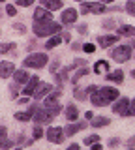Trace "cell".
Returning <instances> with one entry per match:
<instances>
[{
  "mask_svg": "<svg viewBox=\"0 0 135 150\" xmlns=\"http://www.w3.org/2000/svg\"><path fill=\"white\" fill-rule=\"evenodd\" d=\"M118 98H120V94L115 86H101V88H98L96 92L90 94V101H92V105H96V107H105V105H109L111 101H116Z\"/></svg>",
  "mask_w": 135,
  "mask_h": 150,
  "instance_id": "1",
  "label": "cell"
},
{
  "mask_svg": "<svg viewBox=\"0 0 135 150\" xmlns=\"http://www.w3.org/2000/svg\"><path fill=\"white\" fill-rule=\"evenodd\" d=\"M58 32H62V25L54 21L47 23H34V34L36 38H45V36H57Z\"/></svg>",
  "mask_w": 135,
  "mask_h": 150,
  "instance_id": "2",
  "label": "cell"
},
{
  "mask_svg": "<svg viewBox=\"0 0 135 150\" xmlns=\"http://www.w3.org/2000/svg\"><path fill=\"white\" fill-rule=\"evenodd\" d=\"M47 62H49V58L45 53H32L23 60V66L25 68H32V69H41L47 66Z\"/></svg>",
  "mask_w": 135,
  "mask_h": 150,
  "instance_id": "3",
  "label": "cell"
},
{
  "mask_svg": "<svg viewBox=\"0 0 135 150\" xmlns=\"http://www.w3.org/2000/svg\"><path fill=\"white\" fill-rule=\"evenodd\" d=\"M109 56L115 60V62L122 64V62H128L129 56H131V45L126 43V45H116L115 49L109 51Z\"/></svg>",
  "mask_w": 135,
  "mask_h": 150,
  "instance_id": "4",
  "label": "cell"
},
{
  "mask_svg": "<svg viewBox=\"0 0 135 150\" xmlns=\"http://www.w3.org/2000/svg\"><path fill=\"white\" fill-rule=\"evenodd\" d=\"M47 141L53 144H62L64 139H66V131H64V128H58V126H54V128H49L47 129Z\"/></svg>",
  "mask_w": 135,
  "mask_h": 150,
  "instance_id": "5",
  "label": "cell"
},
{
  "mask_svg": "<svg viewBox=\"0 0 135 150\" xmlns=\"http://www.w3.org/2000/svg\"><path fill=\"white\" fill-rule=\"evenodd\" d=\"M107 11V8H105V4H101V2H83L81 4V13L83 15H86V13H105Z\"/></svg>",
  "mask_w": 135,
  "mask_h": 150,
  "instance_id": "6",
  "label": "cell"
},
{
  "mask_svg": "<svg viewBox=\"0 0 135 150\" xmlns=\"http://www.w3.org/2000/svg\"><path fill=\"white\" fill-rule=\"evenodd\" d=\"M111 107H113V112H116V115L129 116V100L128 98H118Z\"/></svg>",
  "mask_w": 135,
  "mask_h": 150,
  "instance_id": "7",
  "label": "cell"
},
{
  "mask_svg": "<svg viewBox=\"0 0 135 150\" xmlns=\"http://www.w3.org/2000/svg\"><path fill=\"white\" fill-rule=\"evenodd\" d=\"M32 120H34V124H47V122L53 120V116L49 115V109H45V107H41L34 112V116H32Z\"/></svg>",
  "mask_w": 135,
  "mask_h": 150,
  "instance_id": "8",
  "label": "cell"
},
{
  "mask_svg": "<svg viewBox=\"0 0 135 150\" xmlns=\"http://www.w3.org/2000/svg\"><path fill=\"white\" fill-rule=\"evenodd\" d=\"M32 19H34V23H47V21H53V15H51V11L45 9V8H36Z\"/></svg>",
  "mask_w": 135,
  "mask_h": 150,
  "instance_id": "9",
  "label": "cell"
},
{
  "mask_svg": "<svg viewBox=\"0 0 135 150\" xmlns=\"http://www.w3.org/2000/svg\"><path fill=\"white\" fill-rule=\"evenodd\" d=\"M118 40H120V36H118V34H107V36H100V38H98V45H100V47H103V49H109L111 45L118 43Z\"/></svg>",
  "mask_w": 135,
  "mask_h": 150,
  "instance_id": "10",
  "label": "cell"
},
{
  "mask_svg": "<svg viewBox=\"0 0 135 150\" xmlns=\"http://www.w3.org/2000/svg\"><path fill=\"white\" fill-rule=\"evenodd\" d=\"M60 21H62V25H73V23L77 21V9L75 8L64 9L62 15H60Z\"/></svg>",
  "mask_w": 135,
  "mask_h": 150,
  "instance_id": "11",
  "label": "cell"
},
{
  "mask_svg": "<svg viewBox=\"0 0 135 150\" xmlns=\"http://www.w3.org/2000/svg\"><path fill=\"white\" fill-rule=\"evenodd\" d=\"M38 109H40V107H38V103H36V105H30L25 112H15V120H19V122H28V120H32V116H34V112L38 111Z\"/></svg>",
  "mask_w": 135,
  "mask_h": 150,
  "instance_id": "12",
  "label": "cell"
},
{
  "mask_svg": "<svg viewBox=\"0 0 135 150\" xmlns=\"http://www.w3.org/2000/svg\"><path fill=\"white\" fill-rule=\"evenodd\" d=\"M86 122H69V124L66 126V129H64V131H66V135H68V137H71V135H75V133H79V131H83V129H85L86 128Z\"/></svg>",
  "mask_w": 135,
  "mask_h": 150,
  "instance_id": "13",
  "label": "cell"
},
{
  "mask_svg": "<svg viewBox=\"0 0 135 150\" xmlns=\"http://www.w3.org/2000/svg\"><path fill=\"white\" fill-rule=\"evenodd\" d=\"M49 92H53V86H51L49 83H40V84H38V88H36V92H34V98H36V101L43 100V98L47 96Z\"/></svg>",
  "mask_w": 135,
  "mask_h": 150,
  "instance_id": "14",
  "label": "cell"
},
{
  "mask_svg": "<svg viewBox=\"0 0 135 150\" xmlns=\"http://www.w3.org/2000/svg\"><path fill=\"white\" fill-rule=\"evenodd\" d=\"M38 84H40V81H38V75H32L30 77V81L26 83V86L23 88V96H34V92H36V88H38Z\"/></svg>",
  "mask_w": 135,
  "mask_h": 150,
  "instance_id": "15",
  "label": "cell"
},
{
  "mask_svg": "<svg viewBox=\"0 0 135 150\" xmlns=\"http://www.w3.org/2000/svg\"><path fill=\"white\" fill-rule=\"evenodd\" d=\"M60 96H62V88H57L54 92H49L47 98L43 100V107H53V105H57Z\"/></svg>",
  "mask_w": 135,
  "mask_h": 150,
  "instance_id": "16",
  "label": "cell"
},
{
  "mask_svg": "<svg viewBox=\"0 0 135 150\" xmlns=\"http://www.w3.org/2000/svg\"><path fill=\"white\" fill-rule=\"evenodd\" d=\"M13 73H15V66L13 62H0V77L8 79V77H13Z\"/></svg>",
  "mask_w": 135,
  "mask_h": 150,
  "instance_id": "17",
  "label": "cell"
},
{
  "mask_svg": "<svg viewBox=\"0 0 135 150\" xmlns=\"http://www.w3.org/2000/svg\"><path fill=\"white\" fill-rule=\"evenodd\" d=\"M13 81H15L17 84H26L30 81V75H28V71L26 69H15V73H13Z\"/></svg>",
  "mask_w": 135,
  "mask_h": 150,
  "instance_id": "18",
  "label": "cell"
},
{
  "mask_svg": "<svg viewBox=\"0 0 135 150\" xmlns=\"http://www.w3.org/2000/svg\"><path fill=\"white\" fill-rule=\"evenodd\" d=\"M11 146H13V143L8 139V128L6 126H0V150L11 148Z\"/></svg>",
  "mask_w": 135,
  "mask_h": 150,
  "instance_id": "19",
  "label": "cell"
},
{
  "mask_svg": "<svg viewBox=\"0 0 135 150\" xmlns=\"http://www.w3.org/2000/svg\"><path fill=\"white\" fill-rule=\"evenodd\" d=\"M77 118H79V109H77V105L68 103V107H66V120H68V122H77Z\"/></svg>",
  "mask_w": 135,
  "mask_h": 150,
  "instance_id": "20",
  "label": "cell"
},
{
  "mask_svg": "<svg viewBox=\"0 0 135 150\" xmlns=\"http://www.w3.org/2000/svg\"><path fill=\"white\" fill-rule=\"evenodd\" d=\"M105 77H107V81H111L115 84H120L124 81V71H122V69H115V71H109Z\"/></svg>",
  "mask_w": 135,
  "mask_h": 150,
  "instance_id": "21",
  "label": "cell"
},
{
  "mask_svg": "<svg viewBox=\"0 0 135 150\" xmlns=\"http://www.w3.org/2000/svg\"><path fill=\"white\" fill-rule=\"evenodd\" d=\"M41 4L45 6V9L49 11H57V9H62V0H41Z\"/></svg>",
  "mask_w": 135,
  "mask_h": 150,
  "instance_id": "22",
  "label": "cell"
},
{
  "mask_svg": "<svg viewBox=\"0 0 135 150\" xmlns=\"http://www.w3.org/2000/svg\"><path fill=\"white\" fill-rule=\"evenodd\" d=\"M118 36L135 38V26H131V25H122V26L118 28Z\"/></svg>",
  "mask_w": 135,
  "mask_h": 150,
  "instance_id": "23",
  "label": "cell"
},
{
  "mask_svg": "<svg viewBox=\"0 0 135 150\" xmlns=\"http://www.w3.org/2000/svg\"><path fill=\"white\" fill-rule=\"evenodd\" d=\"M94 71L100 75V73H109V62L107 60H98L94 64Z\"/></svg>",
  "mask_w": 135,
  "mask_h": 150,
  "instance_id": "24",
  "label": "cell"
},
{
  "mask_svg": "<svg viewBox=\"0 0 135 150\" xmlns=\"http://www.w3.org/2000/svg\"><path fill=\"white\" fill-rule=\"evenodd\" d=\"M111 120L107 118V116H96L94 120L90 122V126H94V128H103V126H109Z\"/></svg>",
  "mask_w": 135,
  "mask_h": 150,
  "instance_id": "25",
  "label": "cell"
},
{
  "mask_svg": "<svg viewBox=\"0 0 135 150\" xmlns=\"http://www.w3.org/2000/svg\"><path fill=\"white\" fill-rule=\"evenodd\" d=\"M88 73H90V69H88L86 68V66H83V68H79L77 69V71H75V75H73V77H71V83L73 84H75L77 81H79V79H83V77H86V75Z\"/></svg>",
  "mask_w": 135,
  "mask_h": 150,
  "instance_id": "26",
  "label": "cell"
},
{
  "mask_svg": "<svg viewBox=\"0 0 135 150\" xmlns=\"http://www.w3.org/2000/svg\"><path fill=\"white\" fill-rule=\"evenodd\" d=\"M60 41H62V36H53L51 40H47V43H45V49L47 51H51V49H54L57 45H60Z\"/></svg>",
  "mask_w": 135,
  "mask_h": 150,
  "instance_id": "27",
  "label": "cell"
},
{
  "mask_svg": "<svg viewBox=\"0 0 135 150\" xmlns=\"http://www.w3.org/2000/svg\"><path fill=\"white\" fill-rule=\"evenodd\" d=\"M73 98L79 101H85L86 98H88V92L86 90H83V88H75V92H73Z\"/></svg>",
  "mask_w": 135,
  "mask_h": 150,
  "instance_id": "28",
  "label": "cell"
},
{
  "mask_svg": "<svg viewBox=\"0 0 135 150\" xmlns=\"http://www.w3.org/2000/svg\"><path fill=\"white\" fill-rule=\"evenodd\" d=\"M32 137H34L36 141L43 137V129H41V126H40V124H36V126H34V129H32Z\"/></svg>",
  "mask_w": 135,
  "mask_h": 150,
  "instance_id": "29",
  "label": "cell"
},
{
  "mask_svg": "<svg viewBox=\"0 0 135 150\" xmlns=\"http://www.w3.org/2000/svg\"><path fill=\"white\" fill-rule=\"evenodd\" d=\"M15 49V43H0V53H10V51Z\"/></svg>",
  "mask_w": 135,
  "mask_h": 150,
  "instance_id": "30",
  "label": "cell"
},
{
  "mask_svg": "<svg viewBox=\"0 0 135 150\" xmlns=\"http://www.w3.org/2000/svg\"><path fill=\"white\" fill-rule=\"evenodd\" d=\"M85 144H88V146H92V144L100 143V135H90V137H86L85 141H83Z\"/></svg>",
  "mask_w": 135,
  "mask_h": 150,
  "instance_id": "31",
  "label": "cell"
},
{
  "mask_svg": "<svg viewBox=\"0 0 135 150\" xmlns=\"http://www.w3.org/2000/svg\"><path fill=\"white\" fill-rule=\"evenodd\" d=\"M101 26H103L105 30H113V28L116 26V21H115V19H105V21H103V25H101Z\"/></svg>",
  "mask_w": 135,
  "mask_h": 150,
  "instance_id": "32",
  "label": "cell"
},
{
  "mask_svg": "<svg viewBox=\"0 0 135 150\" xmlns=\"http://www.w3.org/2000/svg\"><path fill=\"white\" fill-rule=\"evenodd\" d=\"M124 9L128 11V15H133L135 17V2H131V0H129V2H126Z\"/></svg>",
  "mask_w": 135,
  "mask_h": 150,
  "instance_id": "33",
  "label": "cell"
},
{
  "mask_svg": "<svg viewBox=\"0 0 135 150\" xmlns=\"http://www.w3.org/2000/svg\"><path fill=\"white\" fill-rule=\"evenodd\" d=\"M10 96L11 98H17V96H19V84H17V83H13L11 86H10Z\"/></svg>",
  "mask_w": 135,
  "mask_h": 150,
  "instance_id": "34",
  "label": "cell"
},
{
  "mask_svg": "<svg viewBox=\"0 0 135 150\" xmlns=\"http://www.w3.org/2000/svg\"><path fill=\"white\" fill-rule=\"evenodd\" d=\"M34 4V0H15V6H23V8H28Z\"/></svg>",
  "mask_w": 135,
  "mask_h": 150,
  "instance_id": "35",
  "label": "cell"
},
{
  "mask_svg": "<svg viewBox=\"0 0 135 150\" xmlns=\"http://www.w3.org/2000/svg\"><path fill=\"white\" fill-rule=\"evenodd\" d=\"M83 51L90 54V53H94V51H96V45L94 43H85V45H83Z\"/></svg>",
  "mask_w": 135,
  "mask_h": 150,
  "instance_id": "36",
  "label": "cell"
},
{
  "mask_svg": "<svg viewBox=\"0 0 135 150\" xmlns=\"http://www.w3.org/2000/svg\"><path fill=\"white\" fill-rule=\"evenodd\" d=\"M6 13H8L10 17H13V15L17 13V8L13 6V4H8V6H6Z\"/></svg>",
  "mask_w": 135,
  "mask_h": 150,
  "instance_id": "37",
  "label": "cell"
},
{
  "mask_svg": "<svg viewBox=\"0 0 135 150\" xmlns=\"http://www.w3.org/2000/svg\"><path fill=\"white\" fill-rule=\"evenodd\" d=\"M13 28H15L19 34H25V32H26V26L23 25V23H15V25H13Z\"/></svg>",
  "mask_w": 135,
  "mask_h": 150,
  "instance_id": "38",
  "label": "cell"
},
{
  "mask_svg": "<svg viewBox=\"0 0 135 150\" xmlns=\"http://www.w3.org/2000/svg\"><path fill=\"white\" fill-rule=\"evenodd\" d=\"M58 68H60V62H58V60H54V62H51V66H49V71L51 73H57Z\"/></svg>",
  "mask_w": 135,
  "mask_h": 150,
  "instance_id": "39",
  "label": "cell"
},
{
  "mask_svg": "<svg viewBox=\"0 0 135 150\" xmlns=\"http://www.w3.org/2000/svg\"><path fill=\"white\" fill-rule=\"evenodd\" d=\"M77 32H79V34H83V36H86V34H88V26L85 25V23H83V25H79V26H77Z\"/></svg>",
  "mask_w": 135,
  "mask_h": 150,
  "instance_id": "40",
  "label": "cell"
},
{
  "mask_svg": "<svg viewBox=\"0 0 135 150\" xmlns=\"http://www.w3.org/2000/svg\"><path fill=\"white\" fill-rule=\"evenodd\" d=\"M129 116H135V98L129 100Z\"/></svg>",
  "mask_w": 135,
  "mask_h": 150,
  "instance_id": "41",
  "label": "cell"
},
{
  "mask_svg": "<svg viewBox=\"0 0 135 150\" xmlns=\"http://www.w3.org/2000/svg\"><path fill=\"white\" fill-rule=\"evenodd\" d=\"M118 143H120V139L115 137V139H109V143H107V144H109L111 148H115V146H118Z\"/></svg>",
  "mask_w": 135,
  "mask_h": 150,
  "instance_id": "42",
  "label": "cell"
},
{
  "mask_svg": "<svg viewBox=\"0 0 135 150\" xmlns=\"http://www.w3.org/2000/svg\"><path fill=\"white\" fill-rule=\"evenodd\" d=\"M85 90L88 92V96H90V94H92V92H96V90H98V86H96V84H90V86H86V88H85Z\"/></svg>",
  "mask_w": 135,
  "mask_h": 150,
  "instance_id": "43",
  "label": "cell"
},
{
  "mask_svg": "<svg viewBox=\"0 0 135 150\" xmlns=\"http://www.w3.org/2000/svg\"><path fill=\"white\" fill-rule=\"evenodd\" d=\"M62 40L64 41H69V40H71V34H69V32H62Z\"/></svg>",
  "mask_w": 135,
  "mask_h": 150,
  "instance_id": "44",
  "label": "cell"
},
{
  "mask_svg": "<svg viewBox=\"0 0 135 150\" xmlns=\"http://www.w3.org/2000/svg\"><path fill=\"white\" fill-rule=\"evenodd\" d=\"M85 118L86 120H92V118H94V112H92V111H86L85 112Z\"/></svg>",
  "mask_w": 135,
  "mask_h": 150,
  "instance_id": "45",
  "label": "cell"
},
{
  "mask_svg": "<svg viewBox=\"0 0 135 150\" xmlns=\"http://www.w3.org/2000/svg\"><path fill=\"white\" fill-rule=\"evenodd\" d=\"M19 103H21V105H25V103H28V96H23V98H19Z\"/></svg>",
  "mask_w": 135,
  "mask_h": 150,
  "instance_id": "46",
  "label": "cell"
},
{
  "mask_svg": "<svg viewBox=\"0 0 135 150\" xmlns=\"http://www.w3.org/2000/svg\"><path fill=\"white\" fill-rule=\"evenodd\" d=\"M133 144H135V137H131L128 141V146H129V150H133Z\"/></svg>",
  "mask_w": 135,
  "mask_h": 150,
  "instance_id": "47",
  "label": "cell"
},
{
  "mask_svg": "<svg viewBox=\"0 0 135 150\" xmlns=\"http://www.w3.org/2000/svg\"><path fill=\"white\" fill-rule=\"evenodd\" d=\"M68 150H79V144H77V143H71V144L68 146Z\"/></svg>",
  "mask_w": 135,
  "mask_h": 150,
  "instance_id": "48",
  "label": "cell"
},
{
  "mask_svg": "<svg viewBox=\"0 0 135 150\" xmlns=\"http://www.w3.org/2000/svg\"><path fill=\"white\" fill-rule=\"evenodd\" d=\"M92 150H103V148H101L100 143H96V144H92Z\"/></svg>",
  "mask_w": 135,
  "mask_h": 150,
  "instance_id": "49",
  "label": "cell"
},
{
  "mask_svg": "<svg viewBox=\"0 0 135 150\" xmlns=\"http://www.w3.org/2000/svg\"><path fill=\"white\" fill-rule=\"evenodd\" d=\"M73 49L79 51V49H83V45H81V43H73Z\"/></svg>",
  "mask_w": 135,
  "mask_h": 150,
  "instance_id": "50",
  "label": "cell"
},
{
  "mask_svg": "<svg viewBox=\"0 0 135 150\" xmlns=\"http://www.w3.org/2000/svg\"><path fill=\"white\" fill-rule=\"evenodd\" d=\"M98 2H101V4H111V2H115V0H98Z\"/></svg>",
  "mask_w": 135,
  "mask_h": 150,
  "instance_id": "51",
  "label": "cell"
},
{
  "mask_svg": "<svg viewBox=\"0 0 135 150\" xmlns=\"http://www.w3.org/2000/svg\"><path fill=\"white\" fill-rule=\"evenodd\" d=\"M129 75H131V77L135 79V69H131V73H129Z\"/></svg>",
  "mask_w": 135,
  "mask_h": 150,
  "instance_id": "52",
  "label": "cell"
},
{
  "mask_svg": "<svg viewBox=\"0 0 135 150\" xmlns=\"http://www.w3.org/2000/svg\"><path fill=\"white\" fill-rule=\"evenodd\" d=\"M77 2H81V4H83V2H86V0H77Z\"/></svg>",
  "mask_w": 135,
  "mask_h": 150,
  "instance_id": "53",
  "label": "cell"
},
{
  "mask_svg": "<svg viewBox=\"0 0 135 150\" xmlns=\"http://www.w3.org/2000/svg\"><path fill=\"white\" fill-rule=\"evenodd\" d=\"M131 47H135V40H133V43H131Z\"/></svg>",
  "mask_w": 135,
  "mask_h": 150,
  "instance_id": "54",
  "label": "cell"
},
{
  "mask_svg": "<svg viewBox=\"0 0 135 150\" xmlns=\"http://www.w3.org/2000/svg\"><path fill=\"white\" fill-rule=\"evenodd\" d=\"M13 150H21V148H13Z\"/></svg>",
  "mask_w": 135,
  "mask_h": 150,
  "instance_id": "55",
  "label": "cell"
},
{
  "mask_svg": "<svg viewBox=\"0 0 135 150\" xmlns=\"http://www.w3.org/2000/svg\"><path fill=\"white\" fill-rule=\"evenodd\" d=\"M0 2H6V0H0Z\"/></svg>",
  "mask_w": 135,
  "mask_h": 150,
  "instance_id": "56",
  "label": "cell"
},
{
  "mask_svg": "<svg viewBox=\"0 0 135 150\" xmlns=\"http://www.w3.org/2000/svg\"><path fill=\"white\" fill-rule=\"evenodd\" d=\"M131 2H135V0H131Z\"/></svg>",
  "mask_w": 135,
  "mask_h": 150,
  "instance_id": "57",
  "label": "cell"
},
{
  "mask_svg": "<svg viewBox=\"0 0 135 150\" xmlns=\"http://www.w3.org/2000/svg\"><path fill=\"white\" fill-rule=\"evenodd\" d=\"M133 150H135V148H133Z\"/></svg>",
  "mask_w": 135,
  "mask_h": 150,
  "instance_id": "58",
  "label": "cell"
}]
</instances>
